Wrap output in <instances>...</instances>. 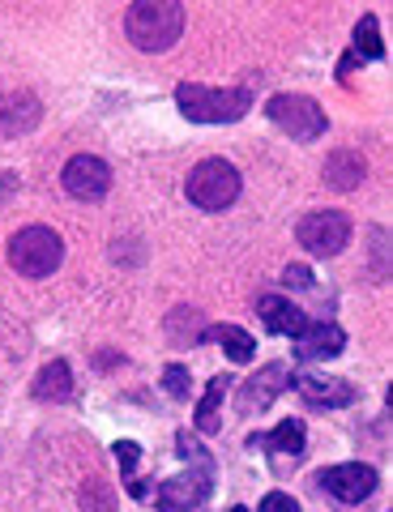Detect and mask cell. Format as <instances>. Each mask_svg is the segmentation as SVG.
<instances>
[{
    "label": "cell",
    "mask_w": 393,
    "mask_h": 512,
    "mask_svg": "<svg viewBox=\"0 0 393 512\" xmlns=\"http://www.w3.org/2000/svg\"><path fill=\"white\" fill-rule=\"evenodd\" d=\"M176 453L188 461V470L180 478H167V483L159 487V495H154V504H159V512H197L210 500L218 466H214L210 448L201 444L193 431H180L176 436Z\"/></svg>",
    "instance_id": "obj_1"
},
{
    "label": "cell",
    "mask_w": 393,
    "mask_h": 512,
    "mask_svg": "<svg viewBox=\"0 0 393 512\" xmlns=\"http://www.w3.org/2000/svg\"><path fill=\"white\" fill-rule=\"evenodd\" d=\"M124 35L137 52H167L184 35V5L180 0H137L124 13Z\"/></svg>",
    "instance_id": "obj_2"
},
{
    "label": "cell",
    "mask_w": 393,
    "mask_h": 512,
    "mask_svg": "<svg viewBox=\"0 0 393 512\" xmlns=\"http://www.w3.org/2000/svg\"><path fill=\"white\" fill-rule=\"evenodd\" d=\"M176 107L184 111V120L193 124H235L248 116L253 94L240 86L214 90V86H197V82H180L176 86Z\"/></svg>",
    "instance_id": "obj_3"
},
{
    "label": "cell",
    "mask_w": 393,
    "mask_h": 512,
    "mask_svg": "<svg viewBox=\"0 0 393 512\" xmlns=\"http://www.w3.org/2000/svg\"><path fill=\"white\" fill-rule=\"evenodd\" d=\"M60 261H65V239H60L52 227H22L9 239V265L18 269L22 278H47L56 274Z\"/></svg>",
    "instance_id": "obj_4"
},
{
    "label": "cell",
    "mask_w": 393,
    "mask_h": 512,
    "mask_svg": "<svg viewBox=\"0 0 393 512\" xmlns=\"http://www.w3.org/2000/svg\"><path fill=\"white\" fill-rule=\"evenodd\" d=\"M240 171H235L227 158H206V163H197L193 175H188V201L197 205V210H206V214H223L235 205V197H240Z\"/></svg>",
    "instance_id": "obj_5"
},
{
    "label": "cell",
    "mask_w": 393,
    "mask_h": 512,
    "mask_svg": "<svg viewBox=\"0 0 393 512\" xmlns=\"http://www.w3.org/2000/svg\"><path fill=\"white\" fill-rule=\"evenodd\" d=\"M265 116H270L278 128H287V137L304 141V146L325 137V128H329L325 107L317 99H308V94H274V99L265 103Z\"/></svg>",
    "instance_id": "obj_6"
},
{
    "label": "cell",
    "mask_w": 393,
    "mask_h": 512,
    "mask_svg": "<svg viewBox=\"0 0 393 512\" xmlns=\"http://www.w3.org/2000/svg\"><path fill=\"white\" fill-rule=\"evenodd\" d=\"M295 239H300V248L312 252V256H338L342 248L351 244V218L342 210L304 214L300 227H295Z\"/></svg>",
    "instance_id": "obj_7"
},
{
    "label": "cell",
    "mask_w": 393,
    "mask_h": 512,
    "mask_svg": "<svg viewBox=\"0 0 393 512\" xmlns=\"http://www.w3.org/2000/svg\"><path fill=\"white\" fill-rule=\"evenodd\" d=\"M60 184L73 201H103L112 192V167L99 154H73L60 171Z\"/></svg>",
    "instance_id": "obj_8"
},
{
    "label": "cell",
    "mask_w": 393,
    "mask_h": 512,
    "mask_svg": "<svg viewBox=\"0 0 393 512\" xmlns=\"http://www.w3.org/2000/svg\"><path fill=\"white\" fill-rule=\"evenodd\" d=\"M376 470L364 466V461H342V466H325L317 470V487L329 491L338 504H364L368 495L376 491Z\"/></svg>",
    "instance_id": "obj_9"
},
{
    "label": "cell",
    "mask_w": 393,
    "mask_h": 512,
    "mask_svg": "<svg viewBox=\"0 0 393 512\" xmlns=\"http://www.w3.org/2000/svg\"><path fill=\"white\" fill-rule=\"evenodd\" d=\"M291 380L295 372L287 363H265L257 376H248L240 384V393H235V402H240L244 414H261V410H270L278 402V393H287L291 389Z\"/></svg>",
    "instance_id": "obj_10"
},
{
    "label": "cell",
    "mask_w": 393,
    "mask_h": 512,
    "mask_svg": "<svg viewBox=\"0 0 393 512\" xmlns=\"http://www.w3.org/2000/svg\"><path fill=\"white\" fill-rule=\"evenodd\" d=\"M295 389H300V397L308 406L317 410H342L355 402V384H347L342 376H321V372H300L291 380Z\"/></svg>",
    "instance_id": "obj_11"
},
{
    "label": "cell",
    "mask_w": 393,
    "mask_h": 512,
    "mask_svg": "<svg viewBox=\"0 0 393 512\" xmlns=\"http://www.w3.org/2000/svg\"><path fill=\"white\" fill-rule=\"evenodd\" d=\"M347 350V329L334 325V320H321V325H308L300 338H295V359L304 363H325L338 359Z\"/></svg>",
    "instance_id": "obj_12"
},
{
    "label": "cell",
    "mask_w": 393,
    "mask_h": 512,
    "mask_svg": "<svg viewBox=\"0 0 393 512\" xmlns=\"http://www.w3.org/2000/svg\"><path fill=\"white\" fill-rule=\"evenodd\" d=\"M39 120H43L39 94L18 90L9 99H0V137H26L30 128H39Z\"/></svg>",
    "instance_id": "obj_13"
},
{
    "label": "cell",
    "mask_w": 393,
    "mask_h": 512,
    "mask_svg": "<svg viewBox=\"0 0 393 512\" xmlns=\"http://www.w3.org/2000/svg\"><path fill=\"white\" fill-rule=\"evenodd\" d=\"M257 312H261V320H265V329L282 333V338H300V333L308 329L304 312L295 308L291 299H282V295H261V299H257Z\"/></svg>",
    "instance_id": "obj_14"
},
{
    "label": "cell",
    "mask_w": 393,
    "mask_h": 512,
    "mask_svg": "<svg viewBox=\"0 0 393 512\" xmlns=\"http://www.w3.org/2000/svg\"><path fill=\"white\" fill-rule=\"evenodd\" d=\"M325 188H334V192H355L359 184H364V175H368V163H364V154H355V150H334L325 158Z\"/></svg>",
    "instance_id": "obj_15"
},
{
    "label": "cell",
    "mask_w": 393,
    "mask_h": 512,
    "mask_svg": "<svg viewBox=\"0 0 393 512\" xmlns=\"http://www.w3.org/2000/svg\"><path fill=\"white\" fill-rule=\"evenodd\" d=\"M304 440H308V427L300 419H282L270 436H248V448L261 444V448H270V453H278V457H300Z\"/></svg>",
    "instance_id": "obj_16"
},
{
    "label": "cell",
    "mask_w": 393,
    "mask_h": 512,
    "mask_svg": "<svg viewBox=\"0 0 393 512\" xmlns=\"http://www.w3.org/2000/svg\"><path fill=\"white\" fill-rule=\"evenodd\" d=\"M35 397L39 402H69L73 397V367L65 359H52L35 376Z\"/></svg>",
    "instance_id": "obj_17"
},
{
    "label": "cell",
    "mask_w": 393,
    "mask_h": 512,
    "mask_svg": "<svg viewBox=\"0 0 393 512\" xmlns=\"http://www.w3.org/2000/svg\"><path fill=\"white\" fill-rule=\"evenodd\" d=\"M167 342H176V346H197V342H206V320H201L197 308H176L167 316Z\"/></svg>",
    "instance_id": "obj_18"
},
{
    "label": "cell",
    "mask_w": 393,
    "mask_h": 512,
    "mask_svg": "<svg viewBox=\"0 0 393 512\" xmlns=\"http://www.w3.org/2000/svg\"><path fill=\"white\" fill-rule=\"evenodd\" d=\"M206 338L223 346L231 363H253V355H257L253 333H244L240 325H214V329H206Z\"/></svg>",
    "instance_id": "obj_19"
},
{
    "label": "cell",
    "mask_w": 393,
    "mask_h": 512,
    "mask_svg": "<svg viewBox=\"0 0 393 512\" xmlns=\"http://www.w3.org/2000/svg\"><path fill=\"white\" fill-rule=\"evenodd\" d=\"M223 393H227V376H214L206 384V393H201V402H197V431L201 436H218V427H223V419H218Z\"/></svg>",
    "instance_id": "obj_20"
},
{
    "label": "cell",
    "mask_w": 393,
    "mask_h": 512,
    "mask_svg": "<svg viewBox=\"0 0 393 512\" xmlns=\"http://www.w3.org/2000/svg\"><path fill=\"white\" fill-rule=\"evenodd\" d=\"M355 56H364V60H381L385 56V43H381V22H376V13H364L355 26V47H351Z\"/></svg>",
    "instance_id": "obj_21"
},
{
    "label": "cell",
    "mask_w": 393,
    "mask_h": 512,
    "mask_svg": "<svg viewBox=\"0 0 393 512\" xmlns=\"http://www.w3.org/2000/svg\"><path fill=\"white\" fill-rule=\"evenodd\" d=\"M77 504H82V512H116V491L107 478H86L77 491Z\"/></svg>",
    "instance_id": "obj_22"
},
{
    "label": "cell",
    "mask_w": 393,
    "mask_h": 512,
    "mask_svg": "<svg viewBox=\"0 0 393 512\" xmlns=\"http://www.w3.org/2000/svg\"><path fill=\"white\" fill-rule=\"evenodd\" d=\"M163 389L171 397H188V389H193V376H188V367L184 363H171L167 372H163Z\"/></svg>",
    "instance_id": "obj_23"
},
{
    "label": "cell",
    "mask_w": 393,
    "mask_h": 512,
    "mask_svg": "<svg viewBox=\"0 0 393 512\" xmlns=\"http://www.w3.org/2000/svg\"><path fill=\"white\" fill-rule=\"evenodd\" d=\"M112 453H116V461H120L124 478H129V483H133V470H137V457H141V448H137L133 440H116V444H112Z\"/></svg>",
    "instance_id": "obj_24"
},
{
    "label": "cell",
    "mask_w": 393,
    "mask_h": 512,
    "mask_svg": "<svg viewBox=\"0 0 393 512\" xmlns=\"http://www.w3.org/2000/svg\"><path fill=\"white\" fill-rule=\"evenodd\" d=\"M257 512H304V508H300V500H295V495H287V491H270V495L261 500Z\"/></svg>",
    "instance_id": "obj_25"
},
{
    "label": "cell",
    "mask_w": 393,
    "mask_h": 512,
    "mask_svg": "<svg viewBox=\"0 0 393 512\" xmlns=\"http://www.w3.org/2000/svg\"><path fill=\"white\" fill-rule=\"evenodd\" d=\"M282 282L287 286H312V274L304 265H287V274H282Z\"/></svg>",
    "instance_id": "obj_26"
},
{
    "label": "cell",
    "mask_w": 393,
    "mask_h": 512,
    "mask_svg": "<svg viewBox=\"0 0 393 512\" xmlns=\"http://www.w3.org/2000/svg\"><path fill=\"white\" fill-rule=\"evenodd\" d=\"M13 192H18V175L5 171V175H0V205H5V201L13 197Z\"/></svg>",
    "instance_id": "obj_27"
},
{
    "label": "cell",
    "mask_w": 393,
    "mask_h": 512,
    "mask_svg": "<svg viewBox=\"0 0 393 512\" xmlns=\"http://www.w3.org/2000/svg\"><path fill=\"white\" fill-rule=\"evenodd\" d=\"M231 512H248V508H244V504H235V508H231Z\"/></svg>",
    "instance_id": "obj_28"
}]
</instances>
